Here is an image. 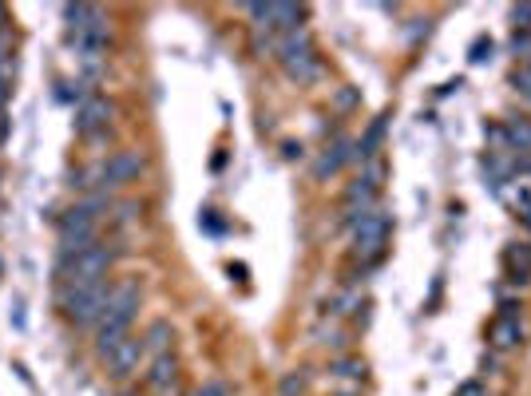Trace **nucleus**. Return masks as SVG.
I'll return each instance as SVG.
<instances>
[{
	"label": "nucleus",
	"instance_id": "1",
	"mask_svg": "<svg viewBox=\"0 0 531 396\" xmlns=\"http://www.w3.org/2000/svg\"><path fill=\"white\" fill-rule=\"evenodd\" d=\"M107 210H111V198L107 195H92V198H84V202H76L72 210H64L60 222H56L60 254L96 246V242H100V214H107Z\"/></svg>",
	"mask_w": 531,
	"mask_h": 396
},
{
	"label": "nucleus",
	"instance_id": "2",
	"mask_svg": "<svg viewBox=\"0 0 531 396\" xmlns=\"http://www.w3.org/2000/svg\"><path fill=\"white\" fill-rule=\"evenodd\" d=\"M139 301H143V290L139 282H119L111 286V301H107L104 321L96 325V353L107 357L123 337H131V321L139 313Z\"/></svg>",
	"mask_w": 531,
	"mask_h": 396
},
{
	"label": "nucleus",
	"instance_id": "3",
	"mask_svg": "<svg viewBox=\"0 0 531 396\" xmlns=\"http://www.w3.org/2000/svg\"><path fill=\"white\" fill-rule=\"evenodd\" d=\"M111 266H115V250H107L104 242L84 246V250H72V254H60L56 258V290L107 282Z\"/></svg>",
	"mask_w": 531,
	"mask_h": 396
},
{
	"label": "nucleus",
	"instance_id": "4",
	"mask_svg": "<svg viewBox=\"0 0 531 396\" xmlns=\"http://www.w3.org/2000/svg\"><path fill=\"white\" fill-rule=\"evenodd\" d=\"M107 301H111V282L96 286H72V290H56V305L64 313V321H72L76 329H96L104 321Z\"/></svg>",
	"mask_w": 531,
	"mask_h": 396
},
{
	"label": "nucleus",
	"instance_id": "5",
	"mask_svg": "<svg viewBox=\"0 0 531 396\" xmlns=\"http://www.w3.org/2000/svg\"><path fill=\"white\" fill-rule=\"evenodd\" d=\"M274 56H278L282 72H286L294 84H314V80L321 76V56H318V48H314V40H310V32H306V28H302V32L282 36Z\"/></svg>",
	"mask_w": 531,
	"mask_h": 396
},
{
	"label": "nucleus",
	"instance_id": "6",
	"mask_svg": "<svg viewBox=\"0 0 531 396\" xmlns=\"http://www.w3.org/2000/svg\"><path fill=\"white\" fill-rule=\"evenodd\" d=\"M389 234H393V218L377 206L369 210L357 226H353V254L361 262H381L385 258V246H389Z\"/></svg>",
	"mask_w": 531,
	"mask_h": 396
},
{
	"label": "nucleus",
	"instance_id": "7",
	"mask_svg": "<svg viewBox=\"0 0 531 396\" xmlns=\"http://www.w3.org/2000/svg\"><path fill=\"white\" fill-rule=\"evenodd\" d=\"M528 341V325H524V305L520 301H504L492 329H488V345L496 353H516Z\"/></svg>",
	"mask_w": 531,
	"mask_h": 396
},
{
	"label": "nucleus",
	"instance_id": "8",
	"mask_svg": "<svg viewBox=\"0 0 531 396\" xmlns=\"http://www.w3.org/2000/svg\"><path fill=\"white\" fill-rule=\"evenodd\" d=\"M246 16L270 32L290 36V32H302V20H306V8L302 4H246Z\"/></svg>",
	"mask_w": 531,
	"mask_h": 396
},
{
	"label": "nucleus",
	"instance_id": "9",
	"mask_svg": "<svg viewBox=\"0 0 531 396\" xmlns=\"http://www.w3.org/2000/svg\"><path fill=\"white\" fill-rule=\"evenodd\" d=\"M147 171V159L139 155V151H115L111 159L104 163H96V175H100V187H127V183H135L139 175Z\"/></svg>",
	"mask_w": 531,
	"mask_h": 396
},
{
	"label": "nucleus",
	"instance_id": "10",
	"mask_svg": "<svg viewBox=\"0 0 531 396\" xmlns=\"http://www.w3.org/2000/svg\"><path fill=\"white\" fill-rule=\"evenodd\" d=\"M111 119H115V103L104 96H88L76 107L72 131H76L80 139H96V135H104L107 127H111Z\"/></svg>",
	"mask_w": 531,
	"mask_h": 396
},
{
	"label": "nucleus",
	"instance_id": "11",
	"mask_svg": "<svg viewBox=\"0 0 531 396\" xmlns=\"http://www.w3.org/2000/svg\"><path fill=\"white\" fill-rule=\"evenodd\" d=\"M143 357H147V349H143V337H123L111 353L104 357L107 365V377L111 381H131L135 373H139V365H143Z\"/></svg>",
	"mask_w": 531,
	"mask_h": 396
},
{
	"label": "nucleus",
	"instance_id": "12",
	"mask_svg": "<svg viewBox=\"0 0 531 396\" xmlns=\"http://www.w3.org/2000/svg\"><path fill=\"white\" fill-rule=\"evenodd\" d=\"M143 385H147L155 396L179 393V357H175V353L151 357V365H147V373H143Z\"/></svg>",
	"mask_w": 531,
	"mask_h": 396
},
{
	"label": "nucleus",
	"instance_id": "13",
	"mask_svg": "<svg viewBox=\"0 0 531 396\" xmlns=\"http://www.w3.org/2000/svg\"><path fill=\"white\" fill-rule=\"evenodd\" d=\"M504 266H508V278L528 286L531 282V242H512L504 250Z\"/></svg>",
	"mask_w": 531,
	"mask_h": 396
},
{
	"label": "nucleus",
	"instance_id": "14",
	"mask_svg": "<svg viewBox=\"0 0 531 396\" xmlns=\"http://www.w3.org/2000/svg\"><path fill=\"white\" fill-rule=\"evenodd\" d=\"M353 155H357V151H353V143H349V139H337V143H333V147H329V151H325V155L318 159L314 175H318V179H329V175H337V171H341V167H345V163H349Z\"/></svg>",
	"mask_w": 531,
	"mask_h": 396
},
{
	"label": "nucleus",
	"instance_id": "15",
	"mask_svg": "<svg viewBox=\"0 0 531 396\" xmlns=\"http://www.w3.org/2000/svg\"><path fill=\"white\" fill-rule=\"evenodd\" d=\"M504 139H508V151L528 155L531 159V119L528 115H512V119L504 123Z\"/></svg>",
	"mask_w": 531,
	"mask_h": 396
},
{
	"label": "nucleus",
	"instance_id": "16",
	"mask_svg": "<svg viewBox=\"0 0 531 396\" xmlns=\"http://www.w3.org/2000/svg\"><path fill=\"white\" fill-rule=\"evenodd\" d=\"M171 341H175V329H171V321H151V325H147V333H143V349H147L151 357H163V353H171Z\"/></svg>",
	"mask_w": 531,
	"mask_h": 396
},
{
	"label": "nucleus",
	"instance_id": "17",
	"mask_svg": "<svg viewBox=\"0 0 531 396\" xmlns=\"http://www.w3.org/2000/svg\"><path fill=\"white\" fill-rule=\"evenodd\" d=\"M385 127H389V115H377L373 123H369V131L361 135V143H357V159H373L377 155V147H381V139H385Z\"/></svg>",
	"mask_w": 531,
	"mask_h": 396
},
{
	"label": "nucleus",
	"instance_id": "18",
	"mask_svg": "<svg viewBox=\"0 0 531 396\" xmlns=\"http://www.w3.org/2000/svg\"><path fill=\"white\" fill-rule=\"evenodd\" d=\"M329 373L341 377V381H365V361H357V357H337Z\"/></svg>",
	"mask_w": 531,
	"mask_h": 396
},
{
	"label": "nucleus",
	"instance_id": "19",
	"mask_svg": "<svg viewBox=\"0 0 531 396\" xmlns=\"http://www.w3.org/2000/svg\"><path fill=\"white\" fill-rule=\"evenodd\" d=\"M512 92L531 103V64H516V72H512Z\"/></svg>",
	"mask_w": 531,
	"mask_h": 396
},
{
	"label": "nucleus",
	"instance_id": "20",
	"mask_svg": "<svg viewBox=\"0 0 531 396\" xmlns=\"http://www.w3.org/2000/svg\"><path fill=\"white\" fill-rule=\"evenodd\" d=\"M302 389H306V377L302 373H286L282 377V396H302Z\"/></svg>",
	"mask_w": 531,
	"mask_h": 396
},
{
	"label": "nucleus",
	"instance_id": "21",
	"mask_svg": "<svg viewBox=\"0 0 531 396\" xmlns=\"http://www.w3.org/2000/svg\"><path fill=\"white\" fill-rule=\"evenodd\" d=\"M512 20H516V32H531V4H516Z\"/></svg>",
	"mask_w": 531,
	"mask_h": 396
},
{
	"label": "nucleus",
	"instance_id": "22",
	"mask_svg": "<svg viewBox=\"0 0 531 396\" xmlns=\"http://www.w3.org/2000/svg\"><path fill=\"white\" fill-rule=\"evenodd\" d=\"M488 56H492V40H488V44L476 40V44H472V64H480V60H488Z\"/></svg>",
	"mask_w": 531,
	"mask_h": 396
},
{
	"label": "nucleus",
	"instance_id": "23",
	"mask_svg": "<svg viewBox=\"0 0 531 396\" xmlns=\"http://www.w3.org/2000/svg\"><path fill=\"white\" fill-rule=\"evenodd\" d=\"M520 222H524V230L531 234V195H528V191L520 195Z\"/></svg>",
	"mask_w": 531,
	"mask_h": 396
},
{
	"label": "nucleus",
	"instance_id": "24",
	"mask_svg": "<svg viewBox=\"0 0 531 396\" xmlns=\"http://www.w3.org/2000/svg\"><path fill=\"white\" fill-rule=\"evenodd\" d=\"M456 396H484V385H480V381H464V385L456 389Z\"/></svg>",
	"mask_w": 531,
	"mask_h": 396
},
{
	"label": "nucleus",
	"instance_id": "25",
	"mask_svg": "<svg viewBox=\"0 0 531 396\" xmlns=\"http://www.w3.org/2000/svg\"><path fill=\"white\" fill-rule=\"evenodd\" d=\"M8 135H12V119H8V111H0V147L8 143Z\"/></svg>",
	"mask_w": 531,
	"mask_h": 396
},
{
	"label": "nucleus",
	"instance_id": "26",
	"mask_svg": "<svg viewBox=\"0 0 531 396\" xmlns=\"http://www.w3.org/2000/svg\"><path fill=\"white\" fill-rule=\"evenodd\" d=\"M195 396H226V385H218V381H214V385H207V389H199V393Z\"/></svg>",
	"mask_w": 531,
	"mask_h": 396
},
{
	"label": "nucleus",
	"instance_id": "27",
	"mask_svg": "<svg viewBox=\"0 0 531 396\" xmlns=\"http://www.w3.org/2000/svg\"><path fill=\"white\" fill-rule=\"evenodd\" d=\"M8 99H12V84H0V111H8Z\"/></svg>",
	"mask_w": 531,
	"mask_h": 396
},
{
	"label": "nucleus",
	"instance_id": "28",
	"mask_svg": "<svg viewBox=\"0 0 531 396\" xmlns=\"http://www.w3.org/2000/svg\"><path fill=\"white\" fill-rule=\"evenodd\" d=\"M286 159H302V147L298 143H286Z\"/></svg>",
	"mask_w": 531,
	"mask_h": 396
},
{
	"label": "nucleus",
	"instance_id": "29",
	"mask_svg": "<svg viewBox=\"0 0 531 396\" xmlns=\"http://www.w3.org/2000/svg\"><path fill=\"white\" fill-rule=\"evenodd\" d=\"M0 36H8V8L0 4Z\"/></svg>",
	"mask_w": 531,
	"mask_h": 396
},
{
	"label": "nucleus",
	"instance_id": "30",
	"mask_svg": "<svg viewBox=\"0 0 531 396\" xmlns=\"http://www.w3.org/2000/svg\"><path fill=\"white\" fill-rule=\"evenodd\" d=\"M0 274H4V262H0Z\"/></svg>",
	"mask_w": 531,
	"mask_h": 396
}]
</instances>
